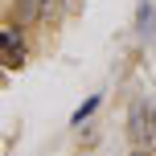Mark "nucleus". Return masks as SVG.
Returning <instances> with one entry per match:
<instances>
[{
	"label": "nucleus",
	"mask_w": 156,
	"mask_h": 156,
	"mask_svg": "<svg viewBox=\"0 0 156 156\" xmlns=\"http://www.w3.org/2000/svg\"><path fill=\"white\" fill-rule=\"evenodd\" d=\"M148 123L152 119H144V103H136L132 107V140L136 144H148Z\"/></svg>",
	"instance_id": "obj_1"
},
{
	"label": "nucleus",
	"mask_w": 156,
	"mask_h": 156,
	"mask_svg": "<svg viewBox=\"0 0 156 156\" xmlns=\"http://www.w3.org/2000/svg\"><path fill=\"white\" fill-rule=\"evenodd\" d=\"M136 25H140V37H152V33H156V21H152V0H140Z\"/></svg>",
	"instance_id": "obj_2"
},
{
	"label": "nucleus",
	"mask_w": 156,
	"mask_h": 156,
	"mask_svg": "<svg viewBox=\"0 0 156 156\" xmlns=\"http://www.w3.org/2000/svg\"><path fill=\"white\" fill-rule=\"evenodd\" d=\"M99 103H103V94H90V99H86L82 107H78L74 115H70V123H74V127H82V119H90L94 111H99Z\"/></svg>",
	"instance_id": "obj_3"
},
{
	"label": "nucleus",
	"mask_w": 156,
	"mask_h": 156,
	"mask_svg": "<svg viewBox=\"0 0 156 156\" xmlns=\"http://www.w3.org/2000/svg\"><path fill=\"white\" fill-rule=\"evenodd\" d=\"M0 62H4V66H8V70H16V66H21V62H25V45H21V41H16V45H8V49H4V54H0Z\"/></svg>",
	"instance_id": "obj_4"
},
{
	"label": "nucleus",
	"mask_w": 156,
	"mask_h": 156,
	"mask_svg": "<svg viewBox=\"0 0 156 156\" xmlns=\"http://www.w3.org/2000/svg\"><path fill=\"white\" fill-rule=\"evenodd\" d=\"M16 41H21V25H4V29H0V54H4L8 45H16Z\"/></svg>",
	"instance_id": "obj_5"
},
{
	"label": "nucleus",
	"mask_w": 156,
	"mask_h": 156,
	"mask_svg": "<svg viewBox=\"0 0 156 156\" xmlns=\"http://www.w3.org/2000/svg\"><path fill=\"white\" fill-rule=\"evenodd\" d=\"M148 119H152V123H148V148H156V111H152Z\"/></svg>",
	"instance_id": "obj_6"
},
{
	"label": "nucleus",
	"mask_w": 156,
	"mask_h": 156,
	"mask_svg": "<svg viewBox=\"0 0 156 156\" xmlns=\"http://www.w3.org/2000/svg\"><path fill=\"white\" fill-rule=\"evenodd\" d=\"M136 156H144V152H136Z\"/></svg>",
	"instance_id": "obj_7"
}]
</instances>
